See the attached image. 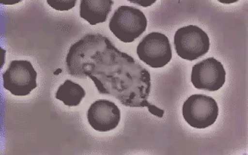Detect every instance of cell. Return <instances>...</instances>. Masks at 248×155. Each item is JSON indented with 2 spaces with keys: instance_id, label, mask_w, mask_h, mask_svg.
I'll return each instance as SVG.
<instances>
[{
  "instance_id": "1",
  "label": "cell",
  "mask_w": 248,
  "mask_h": 155,
  "mask_svg": "<svg viewBox=\"0 0 248 155\" xmlns=\"http://www.w3.org/2000/svg\"><path fill=\"white\" fill-rule=\"evenodd\" d=\"M87 77L93 80L99 94L112 95L125 107H147L152 114L163 117L164 110L147 101L151 88L150 72L111 41L85 64L81 78Z\"/></svg>"
},
{
  "instance_id": "2",
  "label": "cell",
  "mask_w": 248,
  "mask_h": 155,
  "mask_svg": "<svg viewBox=\"0 0 248 155\" xmlns=\"http://www.w3.org/2000/svg\"><path fill=\"white\" fill-rule=\"evenodd\" d=\"M147 20L141 10L132 6H121L109 21V30L120 41L134 42L145 32Z\"/></svg>"
},
{
  "instance_id": "3",
  "label": "cell",
  "mask_w": 248,
  "mask_h": 155,
  "mask_svg": "<svg viewBox=\"0 0 248 155\" xmlns=\"http://www.w3.org/2000/svg\"><path fill=\"white\" fill-rule=\"evenodd\" d=\"M110 41L102 34L85 35L70 47L66 57L68 72L74 77L81 78V72L92 57Z\"/></svg>"
},
{
  "instance_id": "4",
  "label": "cell",
  "mask_w": 248,
  "mask_h": 155,
  "mask_svg": "<svg viewBox=\"0 0 248 155\" xmlns=\"http://www.w3.org/2000/svg\"><path fill=\"white\" fill-rule=\"evenodd\" d=\"M182 115L187 124L196 129H205L216 122L219 107L215 99L196 94L188 97L182 107Z\"/></svg>"
},
{
  "instance_id": "5",
  "label": "cell",
  "mask_w": 248,
  "mask_h": 155,
  "mask_svg": "<svg viewBox=\"0 0 248 155\" xmlns=\"http://www.w3.org/2000/svg\"><path fill=\"white\" fill-rule=\"evenodd\" d=\"M174 45L178 56L187 61H195L203 56L210 46L207 33L193 25L178 29L174 34Z\"/></svg>"
},
{
  "instance_id": "6",
  "label": "cell",
  "mask_w": 248,
  "mask_h": 155,
  "mask_svg": "<svg viewBox=\"0 0 248 155\" xmlns=\"http://www.w3.org/2000/svg\"><path fill=\"white\" fill-rule=\"evenodd\" d=\"M37 76L29 61H12L2 74L4 89L16 96H26L37 88Z\"/></svg>"
},
{
  "instance_id": "7",
  "label": "cell",
  "mask_w": 248,
  "mask_h": 155,
  "mask_svg": "<svg viewBox=\"0 0 248 155\" xmlns=\"http://www.w3.org/2000/svg\"><path fill=\"white\" fill-rule=\"evenodd\" d=\"M137 54L142 62L151 68H163L172 58L169 38L165 34L152 32L142 39L137 47Z\"/></svg>"
},
{
  "instance_id": "8",
  "label": "cell",
  "mask_w": 248,
  "mask_h": 155,
  "mask_svg": "<svg viewBox=\"0 0 248 155\" xmlns=\"http://www.w3.org/2000/svg\"><path fill=\"white\" fill-rule=\"evenodd\" d=\"M191 81L196 89L217 91L224 85L226 71L219 61L214 58H206L193 66Z\"/></svg>"
},
{
  "instance_id": "9",
  "label": "cell",
  "mask_w": 248,
  "mask_h": 155,
  "mask_svg": "<svg viewBox=\"0 0 248 155\" xmlns=\"http://www.w3.org/2000/svg\"><path fill=\"white\" fill-rule=\"evenodd\" d=\"M88 121L90 126L99 132L114 130L120 124V108L111 101L99 99L89 107L87 113Z\"/></svg>"
},
{
  "instance_id": "10",
  "label": "cell",
  "mask_w": 248,
  "mask_h": 155,
  "mask_svg": "<svg viewBox=\"0 0 248 155\" xmlns=\"http://www.w3.org/2000/svg\"><path fill=\"white\" fill-rule=\"evenodd\" d=\"M112 0H81L80 16L90 25H96L107 21L113 5Z\"/></svg>"
},
{
  "instance_id": "11",
  "label": "cell",
  "mask_w": 248,
  "mask_h": 155,
  "mask_svg": "<svg viewBox=\"0 0 248 155\" xmlns=\"http://www.w3.org/2000/svg\"><path fill=\"white\" fill-rule=\"evenodd\" d=\"M85 95L86 93L81 85L68 79L58 88L55 98L68 107H77Z\"/></svg>"
},
{
  "instance_id": "12",
  "label": "cell",
  "mask_w": 248,
  "mask_h": 155,
  "mask_svg": "<svg viewBox=\"0 0 248 155\" xmlns=\"http://www.w3.org/2000/svg\"><path fill=\"white\" fill-rule=\"evenodd\" d=\"M46 2L54 10L59 11H67L76 6V0H47Z\"/></svg>"
}]
</instances>
